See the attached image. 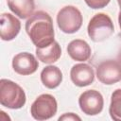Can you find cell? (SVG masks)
Masks as SVG:
<instances>
[{"mask_svg":"<svg viewBox=\"0 0 121 121\" xmlns=\"http://www.w3.org/2000/svg\"><path fill=\"white\" fill-rule=\"evenodd\" d=\"M78 105L83 113L87 115H96L103 110L104 99L98 91L87 90L80 95Z\"/></svg>","mask_w":121,"mask_h":121,"instance_id":"obj_6","label":"cell"},{"mask_svg":"<svg viewBox=\"0 0 121 121\" xmlns=\"http://www.w3.org/2000/svg\"><path fill=\"white\" fill-rule=\"evenodd\" d=\"M87 31L91 40L98 43L110 38L114 31V26L109 15L106 13H97L90 20Z\"/></svg>","mask_w":121,"mask_h":121,"instance_id":"obj_3","label":"cell"},{"mask_svg":"<svg viewBox=\"0 0 121 121\" xmlns=\"http://www.w3.org/2000/svg\"><path fill=\"white\" fill-rule=\"evenodd\" d=\"M26 101L23 88L12 80L2 78L0 80V103L9 109H20Z\"/></svg>","mask_w":121,"mask_h":121,"instance_id":"obj_2","label":"cell"},{"mask_svg":"<svg viewBox=\"0 0 121 121\" xmlns=\"http://www.w3.org/2000/svg\"><path fill=\"white\" fill-rule=\"evenodd\" d=\"M117 2H118V5H119V7L121 8V0H117Z\"/></svg>","mask_w":121,"mask_h":121,"instance_id":"obj_20","label":"cell"},{"mask_svg":"<svg viewBox=\"0 0 121 121\" xmlns=\"http://www.w3.org/2000/svg\"><path fill=\"white\" fill-rule=\"evenodd\" d=\"M84 1L87 4V6L90 7L91 9H97L105 8L110 3L111 0H84Z\"/></svg>","mask_w":121,"mask_h":121,"instance_id":"obj_16","label":"cell"},{"mask_svg":"<svg viewBox=\"0 0 121 121\" xmlns=\"http://www.w3.org/2000/svg\"><path fill=\"white\" fill-rule=\"evenodd\" d=\"M82 21L81 12L74 6H65L57 14V24L59 28L67 34L77 32L81 27Z\"/></svg>","mask_w":121,"mask_h":121,"instance_id":"obj_4","label":"cell"},{"mask_svg":"<svg viewBox=\"0 0 121 121\" xmlns=\"http://www.w3.org/2000/svg\"><path fill=\"white\" fill-rule=\"evenodd\" d=\"M20 21L10 13H3L1 15L0 23V35L3 41L13 40L20 32Z\"/></svg>","mask_w":121,"mask_h":121,"instance_id":"obj_10","label":"cell"},{"mask_svg":"<svg viewBox=\"0 0 121 121\" xmlns=\"http://www.w3.org/2000/svg\"><path fill=\"white\" fill-rule=\"evenodd\" d=\"M67 53L77 61H86L92 54V49L87 42L80 39L71 41L67 45Z\"/></svg>","mask_w":121,"mask_h":121,"instance_id":"obj_11","label":"cell"},{"mask_svg":"<svg viewBox=\"0 0 121 121\" xmlns=\"http://www.w3.org/2000/svg\"><path fill=\"white\" fill-rule=\"evenodd\" d=\"M59 120L60 121V120H78V121H80L81 120V118L78 116V115H77V114H75V113H73V112H67V113H64L63 115H61V116H60L59 117Z\"/></svg>","mask_w":121,"mask_h":121,"instance_id":"obj_17","label":"cell"},{"mask_svg":"<svg viewBox=\"0 0 121 121\" xmlns=\"http://www.w3.org/2000/svg\"><path fill=\"white\" fill-rule=\"evenodd\" d=\"M58 110L56 98L49 94H43L39 95L32 103L30 113L36 120H47L53 117Z\"/></svg>","mask_w":121,"mask_h":121,"instance_id":"obj_5","label":"cell"},{"mask_svg":"<svg viewBox=\"0 0 121 121\" xmlns=\"http://www.w3.org/2000/svg\"><path fill=\"white\" fill-rule=\"evenodd\" d=\"M41 80L46 88L55 89L62 81V73L59 67L55 65H48L42 70Z\"/></svg>","mask_w":121,"mask_h":121,"instance_id":"obj_13","label":"cell"},{"mask_svg":"<svg viewBox=\"0 0 121 121\" xmlns=\"http://www.w3.org/2000/svg\"><path fill=\"white\" fill-rule=\"evenodd\" d=\"M109 113L112 119L121 121V89H116L112 94Z\"/></svg>","mask_w":121,"mask_h":121,"instance_id":"obj_15","label":"cell"},{"mask_svg":"<svg viewBox=\"0 0 121 121\" xmlns=\"http://www.w3.org/2000/svg\"><path fill=\"white\" fill-rule=\"evenodd\" d=\"M117 61H118V63H119L120 66H121V50L119 51V53H118V55H117Z\"/></svg>","mask_w":121,"mask_h":121,"instance_id":"obj_18","label":"cell"},{"mask_svg":"<svg viewBox=\"0 0 121 121\" xmlns=\"http://www.w3.org/2000/svg\"><path fill=\"white\" fill-rule=\"evenodd\" d=\"M96 77L103 84H114L121 80V66L117 60H104L96 68Z\"/></svg>","mask_w":121,"mask_h":121,"instance_id":"obj_7","label":"cell"},{"mask_svg":"<svg viewBox=\"0 0 121 121\" xmlns=\"http://www.w3.org/2000/svg\"><path fill=\"white\" fill-rule=\"evenodd\" d=\"M9 9L21 19H26L33 14L35 9L34 0H8Z\"/></svg>","mask_w":121,"mask_h":121,"instance_id":"obj_14","label":"cell"},{"mask_svg":"<svg viewBox=\"0 0 121 121\" xmlns=\"http://www.w3.org/2000/svg\"><path fill=\"white\" fill-rule=\"evenodd\" d=\"M38 67V60L30 53L22 52L15 55L12 59V68L19 75H31L34 72H36Z\"/></svg>","mask_w":121,"mask_h":121,"instance_id":"obj_8","label":"cell"},{"mask_svg":"<svg viewBox=\"0 0 121 121\" xmlns=\"http://www.w3.org/2000/svg\"><path fill=\"white\" fill-rule=\"evenodd\" d=\"M36 55L43 63L51 64L56 62L60 55H61V48L58 42L54 41L52 43H50L47 46L44 47H37L36 48Z\"/></svg>","mask_w":121,"mask_h":121,"instance_id":"obj_12","label":"cell"},{"mask_svg":"<svg viewBox=\"0 0 121 121\" xmlns=\"http://www.w3.org/2000/svg\"><path fill=\"white\" fill-rule=\"evenodd\" d=\"M118 23H119V26H120V29H121V8H120V11H119V14H118Z\"/></svg>","mask_w":121,"mask_h":121,"instance_id":"obj_19","label":"cell"},{"mask_svg":"<svg viewBox=\"0 0 121 121\" xmlns=\"http://www.w3.org/2000/svg\"><path fill=\"white\" fill-rule=\"evenodd\" d=\"M26 31L36 47H44L52 43L55 36L51 16L39 10L33 13L26 23Z\"/></svg>","mask_w":121,"mask_h":121,"instance_id":"obj_1","label":"cell"},{"mask_svg":"<svg viewBox=\"0 0 121 121\" xmlns=\"http://www.w3.org/2000/svg\"><path fill=\"white\" fill-rule=\"evenodd\" d=\"M70 78L76 86L85 87L94 82L95 71L87 63H78L71 68Z\"/></svg>","mask_w":121,"mask_h":121,"instance_id":"obj_9","label":"cell"}]
</instances>
